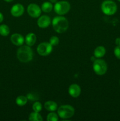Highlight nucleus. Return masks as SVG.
Segmentation results:
<instances>
[{"label": "nucleus", "mask_w": 120, "mask_h": 121, "mask_svg": "<svg viewBox=\"0 0 120 121\" xmlns=\"http://www.w3.org/2000/svg\"><path fill=\"white\" fill-rule=\"evenodd\" d=\"M24 13V7L21 4H16L12 7L11 14L15 17L21 16Z\"/></svg>", "instance_id": "nucleus-10"}, {"label": "nucleus", "mask_w": 120, "mask_h": 121, "mask_svg": "<svg viewBox=\"0 0 120 121\" xmlns=\"http://www.w3.org/2000/svg\"><path fill=\"white\" fill-rule=\"evenodd\" d=\"M41 11V8L36 4H30L27 8L28 14L32 18H38L40 17Z\"/></svg>", "instance_id": "nucleus-8"}, {"label": "nucleus", "mask_w": 120, "mask_h": 121, "mask_svg": "<svg viewBox=\"0 0 120 121\" xmlns=\"http://www.w3.org/2000/svg\"><path fill=\"white\" fill-rule=\"evenodd\" d=\"M44 108L46 110L49 112H54L58 109V105L55 102L48 100L45 103Z\"/></svg>", "instance_id": "nucleus-14"}, {"label": "nucleus", "mask_w": 120, "mask_h": 121, "mask_svg": "<svg viewBox=\"0 0 120 121\" xmlns=\"http://www.w3.org/2000/svg\"><path fill=\"white\" fill-rule=\"evenodd\" d=\"M118 1L119 2H120V0H118Z\"/></svg>", "instance_id": "nucleus-30"}, {"label": "nucleus", "mask_w": 120, "mask_h": 121, "mask_svg": "<svg viewBox=\"0 0 120 121\" xmlns=\"http://www.w3.org/2000/svg\"><path fill=\"white\" fill-rule=\"evenodd\" d=\"M27 97V98H28V99H29L30 100H33V101H34V100H36V99H38V98H37V96H36V95H34L33 93H29Z\"/></svg>", "instance_id": "nucleus-24"}, {"label": "nucleus", "mask_w": 120, "mask_h": 121, "mask_svg": "<svg viewBox=\"0 0 120 121\" xmlns=\"http://www.w3.org/2000/svg\"></svg>", "instance_id": "nucleus-31"}, {"label": "nucleus", "mask_w": 120, "mask_h": 121, "mask_svg": "<svg viewBox=\"0 0 120 121\" xmlns=\"http://www.w3.org/2000/svg\"><path fill=\"white\" fill-rule=\"evenodd\" d=\"M49 43L52 46H56L60 43V39L56 36H52L49 39Z\"/></svg>", "instance_id": "nucleus-22"}, {"label": "nucleus", "mask_w": 120, "mask_h": 121, "mask_svg": "<svg viewBox=\"0 0 120 121\" xmlns=\"http://www.w3.org/2000/svg\"><path fill=\"white\" fill-rule=\"evenodd\" d=\"M114 52L115 57L120 60V46H116L114 48Z\"/></svg>", "instance_id": "nucleus-23"}, {"label": "nucleus", "mask_w": 120, "mask_h": 121, "mask_svg": "<svg viewBox=\"0 0 120 121\" xmlns=\"http://www.w3.org/2000/svg\"><path fill=\"white\" fill-rule=\"evenodd\" d=\"M68 93L72 98H78L81 93V87L77 84H72L68 88Z\"/></svg>", "instance_id": "nucleus-11"}, {"label": "nucleus", "mask_w": 120, "mask_h": 121, "mask_svg": "<svg viewBox=\"0 0 120 121\" xmlns=\"http://www.w3.org/2000/svg\"><path fill=\"white\" fill-rule=\"evenodd\" d=\"M101 10L107 15H114L117 11V5L114 1L106 0L101 4Z\"/></svg>", "instance_id": "nucleus-4"}, {"label": "nucleus", "mask_w": 120, "mask_h": 121, "mask_svg": "<svg viewBox=\"0 0 120 121\" xmlns=\"http://www.w3.org/2000/svg\"><path fill=\"white\" fill-rule=\"evenodd\" d=\"M42 106L41 103L38 101H36L32 105V109L34 112H40L42 110Z\"/></svg>", "instance_id": "nucleus-21"}, {"label": "nucleus", "mask_w": 120, "mask_h": 121, "mask_svg": "<svg viewBox=\"0 0 120 121\" xmlns=\"http://www.w3.org/2000/svg\"><path fill=\"white\" fill-rule=\"evenodd\" d=\"M52 25L54 30L58 33H63L68 30L69 27V22L64 17L56 16L53 18Z\"/></svg>", "instance_id": "nucleus-2"}, {"label": "nucleus", "mask_w": 120, "mask_h": 121, "mask_svg": "<svg viewBox=\"0 0 120 121\" xmlns=\"http://www.w3.org/2000/svg\"><path fill=\"white\" fill-rule=\"evenodd\" d=\"M53 8L54 7L52 5V4L51 2H48V1L44 2L41 5V10L44 13H49L52 10Z\"/></svg>", "instance_id": "nucleus-16"}, {"label": "nucleus", "mask_w": 120, "mask_h": 121, "mask_svg": "<svg viewBox=\"0 0 120 121\" xmlns=\"http://www.w3.org/2000/svg\"><path fill=\"white\" fill-rule=\"evenodd\" d=\"M58 1V0H49V2H51V3H54L55 4Z\"/></svg>", "instance_id": "nucleus-28"}, {"label": "nucleus", "mask_w": 120, "mask_h": 121, "mask_svg": "<svg viewBox=\"0 0 120 121\" xmlns=\"http://www.w3.org/2000/svg\"><path fill=\"white\" fill-rule=\"evenodd\" d=\"M96 59H97V58L95 57L94 56H92L91 57V61H93V62H94V61H95V60H96Z\"/></svg>", "instance_id": "nucleus-27"}, {"label": "nucleus", "mask_w": 120, "mask_h": 121, "mask_svg": "<svg viewBox=\"0 0 120 121\" xmlns=\"http://www.w3.org/2000/svg\"><path fill=\"white\" fill-rule=\"evenodd\" d=\"M3 20H4V16H3V15H2V13L0 12V23L2 22V21H3Z\"/></svg>", "instance_id": "nucleus-26"}, {"label": "nucleus", "mask_w": 120, "mask_h": 121, "mask_svg": "<svg viewBox=\"0 0 120 121\" xmlns=\"http://www.w3.org/2000/svg\"><path fill=\"white\" fill-rule=\"evenodd\" d=\"M115 42L116 46H120V38H116Z\"/></svg>", "instance_id": "nucleus-25"}, {"label": "nucleus", "mask_w": 120, "mask_h": 121, "mask_svg": "<svg viewBox=\"0 0 120 121\" xmlns=\"http://www.w3.org/2000/svg\"><path fill=\"white\" fill-rule=\"evenodd\" d=\"M16 56L21 62L28 63L32 60L34 53L30 46H22L18 49Z\"/></svg>", "instance_id": "nucleus-1"}, {"label": "nucleus", "mask_w": 120, "mask_h": 121, "mask_svg": "<svg viewBox=\"0 0 120 121\" xmlns=\"http://www.w3.org/2000/svg\"><path fill=\"white\" fill-rule=\"evenodd\" d=\"M106 53V50L104 47L102 46H98L94 52V56L97 59H100L105 56Z\"/></svg>", "instance_id": "nucleus-15"}, {"label": "nucleus", "mask_w": 120, "mask_h": 121, "mask_svg": "<svg viewBox=\"0 0 120 121\" xmlns=\"http://www.w3.org/2000/svg\"><path fill=\"white\" fill-rule=\"evenodd\" d=\"M53 8L56 14L60 15H63L67 14L69 11L71 5L68 1H57L55 4Z\"/></svg>", "instance_id": "nucleus-6"}, {"label": "nucleus", "mask_w": 120, "mask_h": 121, "mask_svg": "<svg viewBox=\"0 0 120 121\" xmlns=\"http://www.w3.org/2000/svg\"><path fill=\"white\" fill-rule=\"evenodd\" d=\"M11 41L13 44L16 46H21L24 44L25 40L21 34L15 33L11 37Z\"/></svg>", "instance_id": "nucleus-12"}, {"label": "nucleus", "mask_w": 120, "mask_h": 121, "mask_svg": "<svg viewBox=\"0 0 120 121\" xmlns=\"http://www.w3.org/2000/svg\"><path fill=\"white\" fill-rule=\"evenodd\" d=\"M107 69H108L107 64L104 60L96 59L93 62V70L97 75H104L106 73Z\"/></svg>", "instance_id": "nucleus-5"}, {"label": "nucleus", "mask_w": 120, "mask_h": 121, "mask_svg": "<svg viewBox=\"0 0 120 121\" xmlns=\"http://www.w3.org/2000/svg\"><path fill=\"white\" fill-rule=\"evenodd\" d=\"M51 23V20L50 17L48 15H43L39 17L37 21V24L40 28H46L49 26Z\"/></svg>", "instance_id": "nucleus-9"}, {"label": "nucleus", "mask_w": 120, "mask_h": 121, "mask_svg": "<svg viewBox=\"0 0 120 121\" xmlns=\"http://www.w3.org/2000/svg\"><path fill=\"white\" fill-rule=\"evenodd\" d=\"M53 46L49 42H43L38 46L36 50L41 56H47L52 52Z\"/></svg>", "instance_id": "nucleus-7"}, {"label": "nucleus", "mask_w": 120, "mask_h": 121, "mask_svg": "<svg viewBox=\"0 0 120 121\" xmlns=\"http://www.w3.org/2000/svg\"><path fill=\"white\" fill-rule=\"evenodd\" d=\"M5 1H6V2H12V1H14V0H4Z\"/></svg>", "instance_id": "nucleus-29"}, {"label": "nucleus", "mask_w": 120, "mask_h": 121, "mask_svg": "<svg viewBox=\"0 0 120 121\" xmlns=\"http://www.w3.org/2000/svg\"><path fill=\"white\" fill-rule=\"evenodd\" d=\"M29 120L30 121H42L43 118L39 112H31L29 115Z\"/></svg>", "instance_id": "nucleus-17"}, {"label": "nucleus", "mask_w": 120, "mask_h": 121, "mask_svg": "<svg viewBox=\"0 0 120 121\" xmlns=\"http://www.w3.org/2000/svg\"><path fill=\"white\" fill-rule=\"evenodd\" d=\"M47 120L48 121H58V115L54 112H51L47 115Z\"/></svg>", "instance_id": "nucleus-20"}, {"label": "nucleus", "mask_w": 120, "mask_h": 121, "mask_svg": "<svg viewBox=\"0 0 120 121\" xmlns=\"http://www.w3.org/2000/svg\"><path fill=\"white\" fill-rule=\"evenodd\" d=\"M75 109L72 106L69 105H61L58 109V117L64 119H69L74 116Z\"/></svg>", "instance_id": "nucleus-3"}, {"label": "nucleus", "mask_w": 120, "mask_h": 121, "mask_svg": "<svg viewBox=\"0 0 120 121\" xmlns=\"http://www.w3.org/2000/svg\"><path fill=\"white\" fill-rule=\"evenodd\" d=\"M27 102H28V98L27 97L25 96H19L16 98V100H15V102L17 105L20 106H23L27 104Z\"/></svg>", "instance_id": "nucleus-18"}, {"label": "nucleus", "mask_w": 120, "mask_h": 121, "mask_svg": "<svg viewBox=\"0 0 120 121\" xmlns=\"http://www.w3.org/2000/svg\"><path fill=\"white\" fill-rule=\"evenodd\" d=\"M9 33H10V30L7 25L2 24L0 26V35L6 37L9 35Z\"/></svg>", "instance_id": "nucleus-19"}, {"label": "nucleus", "mask_w": 120, "mask_h": 121, "mask_svg": "<svg viewBox=\"0 0 120 121\" xmlns=\"http://www.w3.org/2000/svg\"><path fill=\"white\" fill-rule=\"evenodd\" d=\"M27 45L29 46H32L35 44L36 41V36L34 33H29L26 35L25 39Z\"/></svg>", "instance_id": "nucleus-13"}]
</instances>
